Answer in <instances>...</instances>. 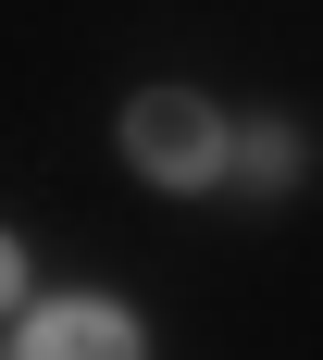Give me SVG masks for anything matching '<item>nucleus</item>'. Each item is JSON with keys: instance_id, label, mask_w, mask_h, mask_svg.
Masks as SVG:
<instances>
[{"instance_id": "obj_1", "label": "nucleus", "mask_w": 323, "mask_h": 360, "mask_svg": "<svg viewBox=\"0 0 323 360\" xmlns=\"http://www.w3.org/2000/svg\"><path fill=\"white\" fill-rule=\"evenodd\" d=\"M236 112L212 100V87H186V75H162V87H137V100L112 112V149H125V174L162 186V199H212V186H236Z\"/></svg>"}, {"instance_id": "obj_2", "label": "nucleus", "mask_w": 323, "mask_h": 360, "mask_svg": "<svg viewBox=\"0 0 323 360\" xmlns=\"http://www.w3.org/2000/svg\"><path fill=\"white\" fill-rule=\"evenodd\" d=\"M13 360H149V323L125 298L75 286V298H37L25 323H13Z\"/></svg>"}, {"instance_id": "obj_3", "label": "nucleus", "mask_w": 323, "mask_h": 360, "mask_svg": "<svg viewBox=\"0 0 323 360\" xmlns=\"http://www.w3.org/2000/svg\"><path fill=\"white\" fill-rule=\"evenodd\" d=\"M298 174H311V137H298L286 112H261L249 137H236V186H249V199H286Z\"/></svg>"}]
</instances>
